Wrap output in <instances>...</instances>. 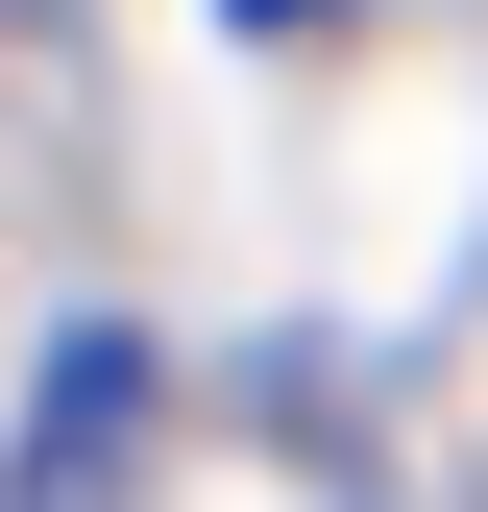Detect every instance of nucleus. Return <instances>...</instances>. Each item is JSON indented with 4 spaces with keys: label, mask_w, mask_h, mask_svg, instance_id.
Instances as JSON below:
<instances>
[{
    "label": "nucleus",
    "mask_w": 488,
    "mask_h": 512,
    "mask_svg": "<svg viewBox=\"0 0 488 512\" xmlns=\"http://www.w3.org/2000/svg\"><path fill=\"white\" fill-rule=\"evenodd\" d=\"M244 25H293V0H244Z\"/></svg>",
    "instance_id": "1"
}]
</instances>
